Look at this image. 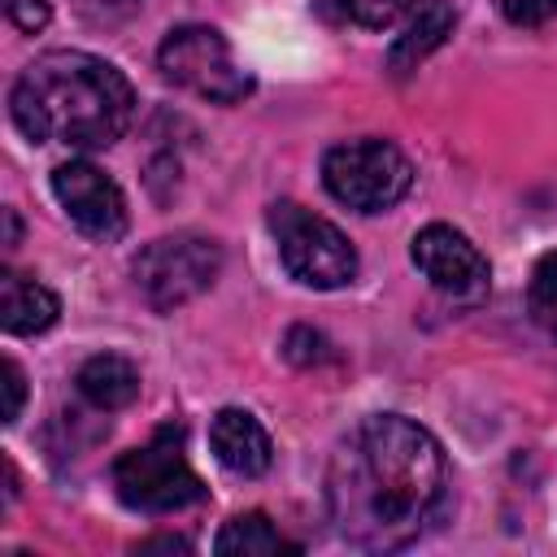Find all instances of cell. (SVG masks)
<instances>
[{"label":"cell","instance_id":"6da1fadb","mask_svg":"<svg viewBox=\"0 0 557 557\" xmlns=\"http://www.w3.org/2000/svg\"><path fill=\"white\" fill-rule=\"evenodd\" d=\"M453 479L440 440L405 413H374L348 431L326 470V513L339 540L392 553L448 513Z\"/></svg>","mask_w":557,"mask_h":557},{"label":"cell","instance_id":"7a4b0ae2","mask_svg":"<svg viewBox=\"0 0 557 557\" xmlns=\"http://www.w3.org/2000/svg\"><path fill=\"white\" fill-rule=\"evenodd\" d=\"M9 113L26 139L109 148L135 117V91L113 61L78 48H57L35 57L17 74Z\"/></svg>","mask_w":557,"mask_h":557},{"label":"cell","instance_id":"3957f363","mask_svg":"<svg viewBox=\"0 0 557 557\" xmlns=\"http://www.w3.org/2000/svg\"><path fill=\"white\" fill-rule=\"evenodd\" d=\"M113 492L135 513H174L205 500V483L183 453V426H157L139 448L113 461Z\"/></svg>","mask_w":557,"mask_h":557},{"label":"cell","instance_id":"277c9868","mask_svg":"<svg viewBox=\"0 0 557 557\" xmlns=\"http://www.w3.org/2000/svg\"><path fill=\"white\" fill-rule=\"evenodd\" d=\"M270 231L278 239V257L287 265V274L313 292H335L348 287L357 278V248L348 244V235L309 213L296 200H278L270 205Z\"/></svg>","mask_w":557,"mask_h":557},{"label":"cell","instance_id":"5b68a950","mask_svg":"<svg viewBox=\"0 0 557 557\" xmlns=\"http://www.w3.org/2000/svg\"><path fill=\"white\" fill-rule=\"evenodd\" d=\"M409 183L413 165L387 139H344L322 157V187L357 213L392 209L409 191Z\"/></svg>","mask_w":557,"mask_h":557},{"label":"cell","instance_id":"8992f818","mask_svg":"<svg viewBox=\"0 0 557 557\" xmlns=\"http://www.w3.org/2000/svg\"><path fill=\"white\" fill-rule=\"evenodd\" d=\"M131 274H135L139 296L157 313H174L178 305H187L213 287V278L222 274V248L196 231L161 235L135 257Z\"/></svg>","mask_w":557,"mask_h":557},{"label":"cell","instance_id":"52a82bcc","mask_svg":"<svg viewBox=\"0 0 557 557\" xmlns=\"http://www.w3.org/2000/svg\"><path fill=\"white\" fill-rule=\"evenodd\" d=\"M157 65L174 87H183L200 100H213V104H235L252 91V78L235 65L222 30H213L205 22L174 26L157 48Z\"/></svg>","mask_w":557,"mask_h":557},{"label":"cell","instance_id":"ba28073f","mask_svg":"<svg viewBox=\"0 0 557 557\" xmlns=\"http://www.w3.org/2000/svg\"><path fill=\"white\" fill-rule=\"evenodd\" d=\"M409 257L413 265L426 274V283L448 296V300H461V305H474L487 296L492 287V270H487V257L448 222H431L413 235L409 244Z\"/></svg>","mask_w":557,"mask_h":557},{"label":"cell","instance_id":"9c48e42d","mask_svg":"<svg viewBox=\"0 0 557 557\" xmlns=\"http://www.w3.org/2000/svg\"><path fill=\"white\" fill-rule=\"evenodd\" d=\"M52 196L65 209V218L87 235V239H122L126 231V196L122 187L91 161H65L52 170Z\"/></svg>","mask_w":557,"mask_h":557},{"label":"cell","instance_id":"30bf717a","mask_svg":"<svg viewBox=\"0 0 557 557\" xmlns=\"http://www.w3.org/2000/svg\"><path fill=\"white\" fill-rule=\"evenodd\" d=\"M209 448L218 457L222 470L239 474V479H257L270 470V435L265 426L248 413V409H218L209 422Z\"/></svg>","mask_w":557,"mask_h":557},{"label":"cell","instance_id":"8fae6325","mask_svg":"<svg viewBox=\"0 0 557 557\" xmlns=\"http://www.w3.org/2000/svg\"><path fill=\"white\" fill-rule=\"evenodd\" d=\"M409 17H405V30L392 39V48H387V65L396 70V74H409V70H418L448 35H453V9H448V0H409V9H405Z\"/></svg>","mask_w":557,"mask_h":557},{"label":"cell","instance_id":"7c38bea8","mask_svg":"<svg viewBox=\"0 0 557 557\" xmlns=\"http://www.w3.org/2000/svg\"><path fill=\"white\" fill-rule=\"evenodd\" d=\"M57 313H61L57 292H48L30 274L0 270V326L9 335H39L57 322Z\"/></svg>","mask_w":557,"mask_h":557},{"label":"cell","instance_id":"4fadbf2b","mask_svg":"<svg viewBox=\"0 0 557 557\" xmlns=\"http://www.w3.org/2000/svg\"><path fill=\"white\" fill-rule=\"evenodd\" d=\"M74 387L91 409L113 413V409H126L139 396V370L122 352H96L78 366Z\"/></svg>","mask_w":557,"mask_h":557},{"label":"cell","instance_id":"5bb4252c","mask_svg":"<svg viewBox=\"0 0 557 557\" xmlns=\"http://www.w3.org/2000/svg\"><path fill=\"white\" fill-rule=\"evenodd\" d=\"M213 553H239V557H270V553H296V544L292 540H283V531L261 513V509H252V513H239V518H231L222 531H218V540H213Z\"/></svg>","mask_w":557,"mask_h":557},{"label":"cell","instance_id":"9a60e30c","mask_svg":"<svg viewBox=\"0 0 557 557\" xmlns=\"http://www.w3.org/2000/svg\"><path fill=\"white\" fill-rule=\"evenodd\" d=\"M527 309H531L535 326L557 339V248L535 261L531 283H527Z\"/></svg>","mask_w":557,"mask_h":557},{"label":"cell","instance_id":"2e32d148","mask_svg":"<svg viewBox=\"0 0 557 557\" xmlns=\"http://www.w3.org/2000/svg\"><path fill=\"white\" fill-rule=\"evenodd\" d=\"M339 4L357 26H370V30H387L409 9V0H339Z\"/></svg>","mask_w":557,"mask_h":557},{"label":"cell","instance_id":"e0dca14e","mask_svg":"<svg viewBox=\"0 0 557 557\" xmlns=\"http://www.w3.org/2000/svg\"><path fill=\"white\" fill-rule=\"evenodd\" d=\"M74 9H78V17H87L91 26H117V22H126L135 9H139V0H70Z\"/></svg>","mask_w":557,"mask_h":557},{"label":"cell","instance_id":"ac0fdd59","mask_svg":"<svg viewBox=\"0 0 557 557\" xmlns=\"http://www.w3.org/2000/svg\"><path fill=\"white\" fill-rule=\"evenodd\" d=\"M4 17H9L17 30L35 35V30H44V26H48L52 4H48V0H4Z\"/></svg>","mask_w":557,"mask_h":557},{"label":"cell","instance_id":"d6986e66","mask_svg":"<svg viewBox=\"0 0 557 557\" xmlns=\"http://www.w3.org/2000/svg\"><path fill=\"white\" fill-rule=\"evenodd\" d=\"M500 9L513 26H544L557 17V0H505Z\"/></svg>","mask_w":557,"mask_h":557},{"label":"cell","instance_id":"ffe728a7","mask_svg":"<svg viewBox=\"0 0 557 557\" xmlns=\"http://www.w3.org/2000/svg\"><path fill=\"white\" fill-rule=\"evenodd\" d=\"M0 374H4V422H17L22 413V400H26V374L13 357L0 361Z\"/></svg>","mask_w":557,"mask_h":557},{"label":"cell","instance_id":"44dd1931","mask_svg":"<svg viewBox=\"0 0 557 557\" xmlns=\"http://www.w3.org/2000/svg\"><path fill=\"white\" fill-rule=\"evenodd\" d=\"M17 231H22V226H17V213L4 209V248H17Z\"/></svg>","mask_w":557,"mask_h":557},{"label":"cell","instance_id":"7402d4cb","mask_svg":"<svg viewBox=\"0 0 557 557\" xmlns=\"http://www.w3.org/2000/svg\"><path fill=\"white\" fill-rule=\"evenodd\" d=\"M148 548H191L187 540H174V535H161V540H144L139 544V553H148Z\"/></svg>","mask_w":557,"mask_h":557}]
</instances>
